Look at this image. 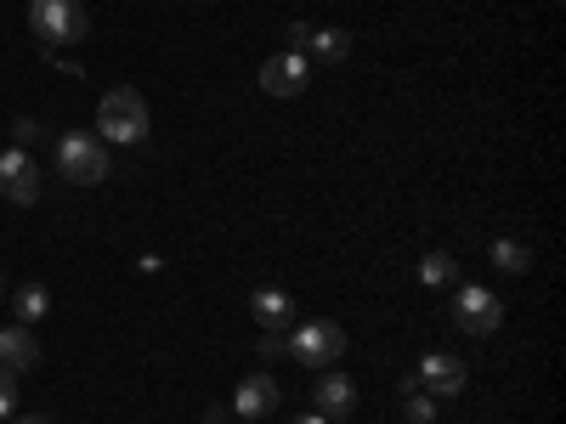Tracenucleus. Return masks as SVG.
<instances>
[{"instance_id":"412c9836","label":"nucleus","mask_w":566,"mask_h":424,"mask_svg":"<svg viewBox=\"0 0 566 424\" xmlns=\"http://www.w3.org/2000/svg\"><path fill=\"white\" fill-rule=\"evenodd\" d=\"M34 141H40V125H34V119H12V148H23V153H29Z\"/></svg>"},{"instance_id":"9b49d317","label":"nucleus","mask_w":566,"mask_h":424,"mask_svg":"<svg viewBox=\"0 0 566 424\" xmlns=\"http://www.w3.org/2000/svg\"><path fill=\"white\" fill-rule=\"evenodd\" d=\"M250 311H255V322H261V328H283V322H295V300H290V289H255Z\"/></svg>"},{"instance_id":"39448f33","label":"nucleus","mask_w":566,"mask_h":424,"mask_svg":"<svg viewBox=\"0 0 566 424\" xmlns=\"http://www.w3.org/2000/svg\"><path fill=\"white\" fill-rule=\"evenodd\" d=\"M453 322L464 328V335H493V328L504 322V300L493 295V289H482V283H464L459 289V300H453Z\"/></svg>"},{"instance_id":"f3484780","label":"nucleus","mask_w":566,"mask_h":424,"mask_svg":"<svg viewBox=\"0 0 566 424\" xmlns=\"http://www.w3.org/2000/svg\"><path fill=\"white\" fill-rule=\"evenodd\" d=\"M0 193H7V199H12V204H40V170H34V165H29V170H23V176H12V181H7V187H0Z\"/></svg>"},{"instance_id":"f257e3e1","label":"nucleus","mask_w":566,"mask_h":424,"mask_svg":"<svg viewBox=\"0 0 566 424\" xmlns=\"http://www.w3.org/2000/svg\"><path fill=\"white\" fill-rule=\"evenodd\" d=\"M148 103H142V91L130 85H114L103 91V103H97V136L103 141H119V148H136L142 136H148Z\"/></svg>"},{"instance_id":"a211bd4d","label":"nucleus","mask_w":566,"mask_h":424,"mask_svg":"<svg viewBox=\"0 0 566 424\" xmlns=\"http://www.w3.org/2000/svg\"><path fill=\"white\" fill-rule=\"evenodd\" d=\"M12 413H18V373L0 368V418H12Z\"/></svg>"},{"instance_id":"f8f14e48","label":"nucleus","mask_w":566,"mask_h":424,"mask_svg":"<svg viewBox=\"0 0 566 424\" xmlns=\"http://www.w3.org/2000/svg\"><path fill=\"white\" fill-rule=\"evenodd\" d=\"M306 52H317L323 63H346L352 34H346V29H317V23H312V34H306V45H301V57H306Z\"/></svg>"},{"instance_id":"20e7f679","label":"nucleus","mask_w":566,"mask_h":424,"mask_svg":"<svg viewBox=\"0 0 566 424\" xmlns=\"http://www.w3.org/2000/svg\"><path fill=\"white\" fill-rule=\"evenodd\" d=\"M340 351H346V328L328 322V317H312V322H301L290 335V357L301 368H335Z\"/></svg>"},{"instance_id":"0eeeda50","label":"nucleus","mask_w":566,"mask_h":424,"mask_svg":"<svg viewBox=\"0 0 566 424\" xmlns=\"http://www.w3.org/2000/svg\"><path fill=\"white\" fill-rule=\"evenodd\" d=\"M413 380H419V391H424V396H459L470 373H464V362H459V357H448V351H431V357L419 362V373H413Z\"/></svg>"},{"instance_id":"ddd939ff","label":"nucleus","mask_w":566,"mask_h":424,"mask_svg":"<svg viewBox=\"0 0 566 424\" xmlns=\"http://www.w3.org/2000/svg\"><path fill=\"white\" fill-rule=\"evenodd\" d=\"M488 261H493L499 272H527V266H533V250H527L522 239H493V244H488Z\"/></svg>"},{"instance_id":"1a4fd4ad","label":"nucleus","mask_w":566,"mask_h":424,"mask_svg":"<svg viewBox=\"0 0 566 424\" xmlns=\"http://www.w3.org/2000/svg\"><path fill=\"white\" fill-rule=\"evenodd\" d=\"M312 396H317V413H323V418H346V413L357 407V385L346 380V373H323V385H317Z\"/></svg>"},{"instance_id":"423d86ee","label":"nucleus","mask_w":566,"mask_h":424,"mask_svg":"<svg viewBox=\"0 0 566 424\" xmlns=\"http://www.w3.org/2000/svg\"><path fill=\"white\" fill-rule=\"evenodd\" d=\"M306 85H312V68H306L301 52H277V57L261 63V91L266 97H301Z\"/></svg>"},{"instance_id":"5701e85b","label":"nucleus","mask_w":566,"mask_h":424,"mask_svg":"<svg viewBox=\"0 0 566 424\" xmlns=\"http://www.w3.org/2000/svg\"><path fill=\"white\" fill-rule=\"evenodd\" d=\"M12 424H52V418H12Z\"/></svg>"},{"instance_id":"b1692460","label":"nucleus","mask_w":566,"mask_h":424,"mask_svg":"<svg viewBox=\"0 0 566 424\" xmlns=\"http://www.w3.org/2000/svg\"><path fill=\"white\" fill-rule=\"evenodd\" d=\"M0 289H7V283H0Z\"/></svg>"},{"instance_id":"dca6fc26","label":"nucleus","mask_w":566,"mask_h":424,"mask_svg":"<svg viewBox=\"0 0 566 424\" xmlns=\"http://www.w3.org/2000/svg\"><path fill=\"white\" fill-rule=\"evenodd\" d=\"M402 391H408V402H402L408 424H431V418H437V396H424L419 380H402Z\"/></svg>"},{"instance_id":"aec40b11","label":"nucleus","mask_w":566,"mask_h":424,"mask_svg":"<svg viewBox=\"0 0 566 424\" xmlns=\"http://www.w3.org/2000/svg\"><path fill=\"white\" fill-rule=\"evenodd\" d=\"M277 357H290V340H283L277 328H266L261 335V362H277Z\"/></svg>"},{"instance_id":"6e6552de","label":"nucleus","mask_w":566,"mask_h":424,"mask_svg":"<svg viewBox=\"0 0 566 424\" xmlns=\"http://www.w3.org/2000/svg\"><path fill=\"white\" fill-rule=\"evenodd\" d=\"M227 407L239 413V418H266V413L277 407V380H272V373H250V380L239 385V396H232Z\"/></svg>"},{"instance_id":"2eb2a0df","label":"nucleus","mask_w":566,"mask_h":424,"mask_svg":"<svg viewBox=\"0 0 566 424\" xmlns=\"http://www.w3.org/2000/svg\"><path fill=\"white\" fill-rule=\"evenodd\" d=\"M12 311H18V317H23V328H29V322H40L45 311H52V295H45L40 283H29V289H18V306H12Z\"/></svg>"},{"instance_id":"f03ea898","label":"nucleus","mask_w":566,"mask_h":424,"mask_svg":"<svg viewBox=\"0 0 566 424\" xmlns=\"http://www.w3.org/2000/svg\"><path fill=\"white\" fill-rule=\"evenodd\" d=\"M57 170H63L74 187L108 181V141H103L97 130H69V136H57Z\"/></svg>"},{"instance_id":"4468645a","label":"nucleus","mask_w":566,"mask_h":424,"mask_svg":"<svg viewBox=\"0 0 566 424\" xmlns=\"http://www.w3.org/2000/svg\"><path fill=\"white\" fill-rule=\"evenodd\" d=\"M453 277H459V261L448 250H431L419 261V283H424V289H442V283H453Z\"/></svg>"},{"instance_id":"7ed1b4c3","label":"nucleus","mask_w":566,"mask_h":424,"mask_svg":"<svg viewBox=\"0 0 566 424\" xmlns=\"http://www.w3.org/2000/svg\"><path fill=\"white\" fill-rule=\"evenodd\" d=\"M29 23L45 40V52H57V45H80L85 29H91L80 0H29Z\"/></svg>"},{"instance_id":"6ab92c4d","label":"nucleus","mask_w":566,"mask_h":424,"mask_svg":"<svg viewBox=\"0 0 566 424\" xmlns=\"http://www.w3.org/2000/svg\"><path fill=\"white\" fill-rule=\"evenodd\" d=\"M29 165H34V159H29V153H23V148H7V153H0V187H7V181H12V176H23V170H29Z\"/></svg>"},{"instance_id":"4be33fe9","label":"nucleus","mask_w":566,"mask_h":424,"mask_svg":"<svg viewBox=\"0 0 566 424\" xmlns=\"http://www.w3.org/2000/svg\"><path fill=\"white\" fill-rule=\"evenodd\" d=\"M295 424H328V418H323V413H301Z\"/></svg>"},{"instance_id":"9d476101","label":"nucleus","mask_w":566,"mask_h":424,"mask_svg":"<svg viewBox=\"0 0 566 424\" xmlns=\"http://www.w3.org/2000/svg\"><path fill=\"white\" fill-rule=\"evenodd\" d=\"M40 362V346H34V335L18 322V328H0V368H12V373H23V368H34Z\"/></svg>"}]
</instances>
